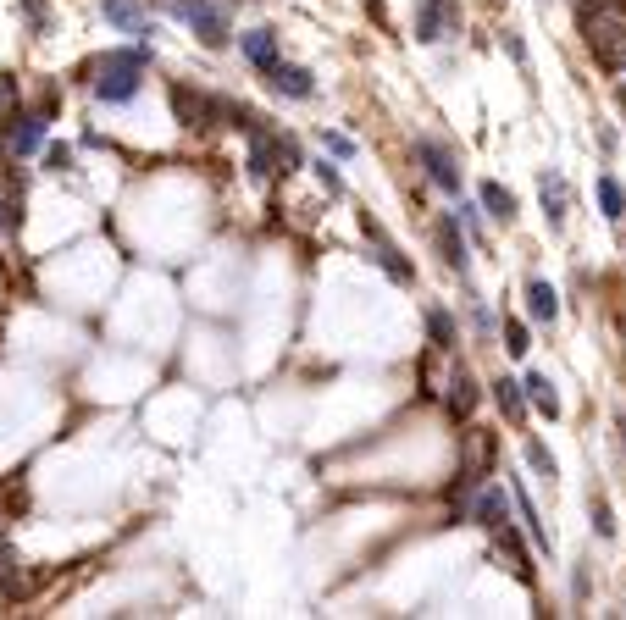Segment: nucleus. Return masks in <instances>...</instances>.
Masks as SVG:
<instances>
[{
	"label": "nucleus",
	"instance_id": "1",
	"mask_svg": "<svg viewBox=\"0 0 626 620\" xmlns=\"http://www.w3.org/2000/svg\"><path fill=\"white\" fill-rule=\"evenodd\" d=\"M145 67H150V45H133V50H106V56L89 67V84L106 106H128L139 89H145Z\"/></svg>",
	"mask_w": 626,
	"mask_h": 620
},
{
	"label": "nucleus",
	"instance_id": "2",
	"mask_svg": "<svg viewBox=\"0 0 626 620\" xmlns=\"http://www.w3.org/2000/svg\"><path fill=\"white\" fill-rule=\"evenodd\" d=\"M582 34L604 72L626 67V6L621 0H582Z\"/></svg>",
	"mask_w": 626,
	"mask_h": 620
},
{
	"label": "nucleus",
	"instance_id": "3",
	"mask_svg": "<svg viewBox=\"0 0 626 620\" xmlns=\"http://www.w3.org/2000/svg\"><path fill=\"white\" fill-rule=\"evenodd\" d=\"M416 161H422V172H427V183L433 189H444V194H460V183H466V167H460V150H449L444 139H433V133H416Z\"/></svg>",
	"mask_w": 626,
	"mask_h": 620
},
{
	"label": "nucleus",
	"instance_id": "4",
	"mask_svg": "<svg viewBox=\"0 0 626 620\" xmlns=\"http://www.w3.org/2000/svg\"><path fill=\"white\" fill-rule=\"evenodd\" d=\"M172 117L183 122V128H228L233 122V100H217V95H200V89L178 84L172 89Z\"/></svg>",
	"mask_w": 626,
	"mask_h": 620
},
{
	"label": "nucleus",
	"instance_id": "5",
	"mask_svg": "<svg viewBox=\"0 0 626 620\" xmlns=\"http://www.w3.org/2000/svg\"><path fill=\"white\" fill-rule=\"evenodd\" d=\"M167 12L178 23H189V34H200V45H228V12L222 0H167Z\"/></svg>",
	"mask_w": 626,
	"mask_h": 620
},
{
	"label": "nucleus",
	"instance_id": "6",
	"mask_svg": "<svg viewBox=\"0 0 626 620\" xmlns=\"http://www.w3.org/2000/svg\"><path fill=\"white\" fill-rule=\"evenodd\" d=\"M460 34V0H416V39L444 45Z\"/></svg>",
	"mask_w": 626,
	"mask_h": 620
},
{
	"label": "nucleus",
	"instance_id": "7",
	"mask_svg": "<svg viewBox=\"0 0 626 620\" xmlns=\"http://www.w3.org/2000/svg\"><path fill=\"white\" fill-rule=\"evenodd\" d=\"M361 233L372 239V250H377V266H383V272L394 277L399 288H410V283H416V266H410L405 255H399V244L383 233V222H377V216H366V211H361Z\"/></svg>",
	"mask_w": 626,
	"mask_h": 620
},
{
	"label": "nucleus",
	"instance_id": "8",
	"mask_svg": "<svg viewBox=\"0 0 626 620\" xmlns=\"http://www.w3.org/2000/svg\"><path fill=\"white\" fill-rule=\"evenodd\" d=\"M266 89H272V95H283V100H311V95H316V78H311V67L277 56L272 67H266Z\"/></svg>",
	"mask_w": 626,
	"mask_h": 620
},
{
	"label": "nucleus",
	"instance_id": "9",
	"mask_svg": "<svg viewBox=\"0 0 626 620\" xmlns=\"http://www.w3.org/2000/svg\"><path fill=\"white\" fill-rule=\"evenodd\" d=\"M510 510H516V499H510L505 488H494V482H482L477 499H471V521H477L482 532H499V526H510Z\"/></svg>",
	"mask_w": 626,
	"mask_h": 620
},
{
	"label": "nucleus",
	"instance_id": "10",
	"mask_svg": "<svg viewBox=\"0 0 626 620\" xmlns=\"http://www.w3.org/2000/svg\"><path fill=\"white\" fill-rule=\"evenodd\" d=\"M466 222H460V216H444V222H438V250H444V266H455L460 277L471 272V255H466Z\"/></svg>",
	"mask_w": 626,
	"mask_h": 620
},
{
	"label": "nucleus",
	"instance_id": "11",
	"mask_svg": "<svg viewBox=\"0 0 626 620\" xmlns=\"http://www.w3.org/2000/svg\"><path fill=\"white\" fill-rule=\"evenodd\" d=\"M444 405H449V416H455V421H471V410L482 405V388H477V377H471L466 366H455V377H449V394H444Z\"/></svg>",
	"mask_w": 626,
	"mask_h": 620
},
{
	"label": "nucleus",
	"instance_id": "12",
	"mask_svg": "<svg viewBox=\"0 0 626 620\" xmlns=\"http://www.w3.org/2000/svg\"><path fill=\"white\" fill-rule=\"evenodd\" d=\"M538 200H543V216H549V227L560 233V227H566V205H571L566 178H560V172H543V178H538Z\"/></svg>",
	"mask_w": 626,
	"mask_h": 620
},
{
	"label": "nucleus",
	"instance_id": "13",
	"mask_svg": "<svg viewBox=\"0 0 626 620\" xmlns=\"http://www.w3.org/2000/svg\"><path fill=\"white\" fill-rule=\"evenodd\" d=\"M272 172H283L277 133H272V128H255V133H250V178H272Z\"/></svg>",
	"mask_w": 626,
	"mask_h": 620
},
{
	"label": "nucleus",
	"instance_id": "14",
	"mask_svg": "<svg viewBox=\"0 0 626 620\" xmlns=\"http://www.w3.org/2000/svg\"><path fill=\"white\" fill-rule=\"evenodd\" d=\"M100 12H106L111 23H117V28H128V34H139V39H150V34H156V23H150V17H145V6H139V0H100Z\"/></svg>",
	"mask_w": 626,
	"mask_h": 620
},
{
	"label": "nucleus",
	"instance_id": "15",
	"mask_svg": "<svg viewBox=\"0 0 626 620\" xmlns=\"http://www.w3.org/2000/svg\"><path fill=\"white\" fill-rule=\"evenodd\" d=\"M45 128H50L45 111H28V117H17V128H12V155H34L39 144H45Z\"/></svg>",
	"mask_w": 626,
	"mask_h": 620
},
{
	"label": "nucleus",
	"instance_id": "16",
	"mask_svg": "<svg viewBox=\"0 0 626 620\" xmlns=\"http://www.w3.org/2000/svg\"><path fill=\"white\" fill-rule=\"evenodd\" d=\"M494 399H499V410H505V421L510 427H521V416H527V382H516V377H499L494 382Z\"/></svg>",
	"mask_w": 626,
	"mask_h": 620
},
{
	"label": "nucleus",
	"instance_id": "17",
	"mask_svg": "<svg viewBox=\"0 0 626 620\" xmlns=\"http://www.w3.org/2000/svg\"><path fill=\"white\" fill-rule=\"evenodd\" d=\"M527 316H532V322H543V327L560 316V294H554L543 277H532V283H527Z\"/></svg>",
	"mask_w": 626,
	"mask_h": 620
},
{
	"label": "nucleus",
	"instance_id": "18",
	"mask_svg": "<svg viewBox=\"0 0 626 620\" xmlns=\"http://www.w3.org/2000/svg\"><path fill=\"white\" fill-rule=\"evenodd\" d=\"M239 45H244V61H250V67H261V72L277 61V34H272V28H250Z\"/></svg>",
	"mask_w": 626,
	"mask_h": 620
},
{
	"label": "nucleus",
	"instance_id": "19",
	"mask_svg": "<svg viewBox=\"0 0 626 620\" xmlns=\"http://www.w3.org/2000/svg\"><path fill=\"white\" fill-rule=\"evenodd\" d=\"M494 549L505 554V565L521 576V582H532V565H527V549H521V537H516V526H499L494 532Z\"/></svg>",
	"mask_w": 626,
	"mask_h": 620
},
{
	"label": "nucleus",
	"instance_id": "20",
	"mask_svg": "<svg viewBox=\"0 0 626 620\" xmlns=\"http://www.w3.org/2000/svg\"><path fill=\"white\" fill-rule=\"evenodd\" d=\"M477 200H482V211L494 216V222H516V194H510V189H499V183H482Z\"/></svg>",
	"mask_w": 626,
	"mask_h": 620
},
{
	"label": "nucleus",
	"instance_id": "21",
	"mask_svg": "<svg viewBox=\"0 0 626 620\" xmlns=\"http://www.w3.org/2000/svg\"><path fill=\"white\" fill-rule=\"evenodd\" d=\"M527 399H532V410H543V421L560 416V394H554V382L543 377V371H532V377H527Z\"/></svg>",
	"mask_w": 626,
	"mask_h": 620
},
{
	"label": "nucleus",
	"instance_id": "22",
	"mask_svg": "<svg viewBox=\"0 0 626 620\" xmlns=\"http://www.w3.org/2000/svg\"><path fill=\"white\" fill-rule=\"evenodd\" d=\"M0 593H6V598L28 593V587H23V565H17V554L6 549V537H0Z\"/></svg>",
	"mask_w": 626,
	"mask_h": 620
},
{
	"label": "nucleus",
	"instance_id": "23",
	"mask_svg": "<svg viewBox=\"0 0 626 620\" xmlns=\"http://www.w3.org/2000/svg\"><path fill=\"white\" fill-rule=\"evenodd\" d=\"M427 338H433V349H444V355L455 349V316H449L444 305L427 310Z\"/></svg>",
	"mask_w": 626,
	"mask_h": 620
},
{
	"label": "nucleus",
	"instance_id": "24",
	"mask_svg": "<svg viewBox=\"0 0 626 620\" xmlns=\"http://www.w3.org/2000/svg\"><path fill=\"white\" fill-rule=\"evenodd\" d=\"M23 227V183L0 189V233H17Z\"/></svg>",
	"mask_w": 626,
	"mask_h": 620
},
{
	"label": "nucleus",
	"instance_id": "25",
	"mask_svg": "<svg viewBox=\"0 0 626 620\" xmlns=\"http://www.w3.org/2000/svg\"><path fill=\"white\" fill-rule=\"evenodd\" d=\"M599 205H604V216H610L615 227L626 222V194H621V183H615V178H599Z\"/></svg>",
	"mask_w": 626,
	"mask_h": 620
},
{
	"label": "nucleus",
	"instance_id": "26",
	"mask_svg": "<svg viewBox=\"0 0 626 620\" xmlns=\"http://www.w3.org/2000/svg\"><path fill=\"white\" fill-rule=\"evenodd\" d=\"M521 454H527V465H532V471H538L543 482H554V477H560V465H554V454L543 449L538 438H527V449H521Z\"/></svg>",
	"mask_w": 626,
	"mask_h": 620
},
{
	"label": "nucleus",
	"instance_id": "27",
	"mask_svg": "<svg viewBox=\"0 0 626 620\" xmlns=\"http://www.w3.org/2000/svg\"><path fill=\"white\" fill-rule=\"evenodd\" d=\"M505 349H510V355H527V349H532V333H527V322H516V316H510V322H505Z\"/></svg>",
	"mask_w": 626,
	"mask_h": 620
},
{
	"label": "nucleus",
	"instance_id": "28",
	"mask_svg": "<svg viewBox=\"0 0 626 620\" xmlns=\"http://www.w3.org/2000/svg\"><path fill=\"white\" fill-rule=\"evenodd\" d=\"M17 100H23V89H17L12 72H0V128H6V117L17 111Z\"/></svg>",
	"mask_w": 626,
	"mask_h": 620
},
{
	"label": "nucleus",
	"instance_id": "29",
	"mask_svg": "<svg viewBox=\"0 0 626 620\" xmlns=\"http://www.w3.org/2000/svg\"><path fill=\"white\" fill-rule=\"evenodd\" d=\"M471 327H477V333H482V338H488V333H499V322H494V310L482 305V299H471Z\"/></svg>",
	"mask_w": 626,
	"mask_h": 620
},
{
	"label": "nucleus",
	"instance_id": "30",
	"mask_svg": "<svg viewBox=\"0 0 626 620\" xmlns=\"http://www.w3.org/2000/svg\"><path fill=\"white\" fill-rule=\"evenodd\" d=\"M311 172H316V183H322L327 194H344V178H338V167H333V161H316Z\"/></svg>",
	"mask_w": 626,
	"mask_h": 620
},
{
	"label": "nucleus",
	"instance_id": "31",
	"mask_svg": "<svg viewBox=\"0 0 626 620\" xmlns=\"http://www.w3.org/2000/svg\"><path fill=\"white\" fill-rule=\"evenodd\" d=\"M17 6H23V17H28V28H34V34H45V28H50L45 0H17Z\"/></svg>",
	"mask_w": 626,
	"mask_h": 620
},
{
	"label": "nucleus",
	"instance_id": "32",
	"mask_svg": "<svg viewBox=\"0 0 626 620\" xmlns=\"http://www.w3.org/2000/svg\"><path fill=\"white\" fill-rule=\"evenodd\" d=\"M277 155H283V172H294V167L305 161V155H300V144H294L289 133H277Z\"/></svg>",
	"mask_w": 626,
	"mask_h": 620
},
{
	"label": "nucleus",
	"instance_id": "33",
	"mask_svg": "<svg viewBox=\"0 0 626 620\" xmlns=\"http://www.w3.org/2000/svg\"><path fill=\"white\" fill-rule=\"evenodd\" d=\"M45 167H50V172H73V150H67V144H50V150H45Z\"/></svg>",
	"mask_w": 626,
	"mask_h": 620
},
{
	"label": "nucleus",
	"instance_id": "34",
	"mask_svg": "<svg viewBox=\"0 0 626 620\" xmlns=\"http://www.w3.org/2000/svg\"><path fill=\"white\" fill-rule=\"evenodd\" d=\"M460 222H466V233L482 244V205H460Z\"/></svg>",
	"mask_w": 626,
	"mask_h": 620
},
{
	"label": "nucleus",
	"instance_id": "35",
	"mask_svg": "<svg viewBox=\"0 0 626 620\" xmlns=\"http://www.w3.org/2000/svg\"><path fill=\"white\" fill-rule=\"evenodd\" d=\"M322 144L333 155H355V139H344V133H322Z\"/></svg>",
	"mask_w": 626,
	"mask_h": 620
},
{
	"label": "nucleus",
	"instance_id": "36",
	"mask_svg": "<svg viewBox=\"0 0 626 620\" xmlns=\"http://www.w3.org/2000/svg\"><path fill=\"white\" fill-rule=\"evenodd\" d=\"M593 526H599V537H615V521H610V504H593Z\"/></svg>",
	"mask_w": 626,
	"mask_h": 620
},
{
	"label": "nucleus",
	"instance_id": "37",
	"mask_svg": "<svg viewBox=\"0 0 626 620\" xmlns=\"http://www.w3.org/2000/svg\"><path fill=\"white\" fill-rule=\"evenodd\" d=\"M621 106H626V95H621Z\"/></svg>",
	"mask_w": 626,
	"mask_h": 620
}]
</instances>
